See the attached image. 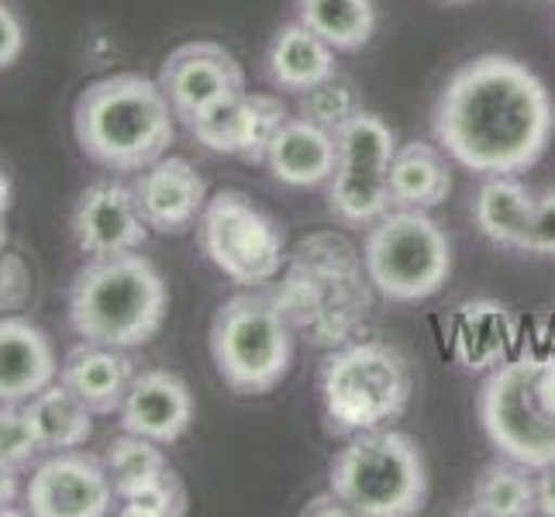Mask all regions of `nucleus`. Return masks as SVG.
<instances>
[{
  "label": "nucleus",
  "instance_id": "obj_36",
  "mask_svg": "<svg viewBox=\"0 0 555 517\" xmlns=\"http://www.w3.org/2000/svg\"><path fill=\"white\" fill-rule=\"evenodd\" d=\"M304 514H328V517H341V514H352L346 504H341V496L328 487V493H318L314 501H308Z\"/></svg>",
  "mask_w": 555,
  "mask_h": 517
},
{
  "label": "nucleus",
  "instance_id": "obj_25",
  "mask_svg": "<svg viewBox=\"0 0 555 517\" xmlns=\"http://www.w3.org/2000/svg\"><path fill=\"white\" fill-rule=\"evenodd\" d=\"M534 469L501 455L496 463L483 466L473 483V501L466 514L476 517H528L539 510V487Z\"/></svg>",
  "mask_w": 555,
  "mask_h": 517
},
{
  "label": "nucleus",
  "instance_id": "obj_19",
  "mask_svg": "<svg viewBox=\"0 0 555 517\" xmlns=\"http://www.w3.org/2000/svg\"><path fill=\"white\" fill-rule=\"evenodd\" d=\"M60 379L93 414H114L121 411L131 379H135V362L128 359V349L80 341L66 352Z\"/></svg>",
  "mask_w": 555,
  "mask_h": 517
},
{
  "label": "nucleus",
  "instance_id": "obj_23",
  "mask_svg": "<svg viewBox=\"0 0 555 517\" xmlns=\"http://www.w3.org/2000/svg\"><path fill=\"white\" fill-rule=\"evenodd\" d=\"M452 194V166L446 148L431 142H404L397 145L390 163V204L431 210Z\"/></svg>",
  "mask_w": 555,
  "mask_h": 517
},
{
  "label": "nucleus",
  "instance_id": "obj_6",
  "mask_svg": "<svg viewBox=\"0 0 555 517\" xmlns=\"http://www.w3.org/2000/svg\"><path fill=\"white\" fill-rule=\"evenodd\" d=\"M414 393L408 356L387 341H349L321 366V404L332 435L387 428L404 417Z\"/></svg>",
  "mask_w": 555,
  "mask_h": 517
},
{
  "label": "nucleus",
  "instance_id": "obj_31",
  "mask_svg": "<svg viewBox=\"0 0 555 517\" xmlns=\"http://www.w3.org/2000/svg\"><path fill=\"white\" fill-rule=\"evenodd\" d=\"M525 253L531 256H555V186H545L539 201H534V215H531V228L525 238Z\"/></svg>",
  "mask_w": 555,
  "mask_h": 517
},
{
  "label": "nucleus",
  "instance_id": "obj_9",
  "mask_svg": "<svg viewBox=\"0 0 555 517\" xmlns=\"http://www.w3.org/2000/svg\"><path fill=\"white\" fill-rule=\"evenodd\" d=\"M197 242L207 262L238 286L273 283L286 262L283 228L242 190H221L207 197L197 221Z\"/></svg>",
  "mask_w": 555,
  "mask_h": 517
},
{
  "label": "nucleus",
  "instance_id": "obj_5",
  "mask_svg": "<svg viewBox=\"0 0 555 517\" xmlns=\"http://www.w3.org/2000/svg\"><path fill=\"white\" fill-rule=\"evenodd\" d=\"M480 425L514 463L534 473L555 466V352L493 366L480 390Z\"/></svg>",
  "mask_w": 555,
  "mask_h": 517
},
{
  "label": "nucleus",
  "instance_id": "obj_8",
  "mask_svg": "<svg viewBox=\"0 0 555 517\" xmlns=\"http://www.w3.org/2000/svg\"><path fill=\"white\" fill-rule=\"evenodd\" d=\"M362 266L379 297L417 303L449 283L452 242L428 210L397 207L370 224L362 242Z\"/></svg>",
  "mask_w": 555,
  "mask_h": 517
},
{
  "label": "nucleus",
  "instance_id": "obj_3",
  "mask_svg": "<svg viewBox=\"0 0 555 517\" xmlns=\"http://www.w3.org/2000/svg\"><path fill=\"white\" fill-rule=\"evenodd\" d=\"M69 328L83 341L139 349L159 335L169 311V286L139 248L87 259L69 283Z\"/></svg>",
  "mask_w": 555,
  "mask_h": 517
},
{
  "label": "nucleus",
  "instance_id": "obj_24",
  "mask_svg": "<svg viewBox=\"0 0 555 517\" xmlns=\"http://www.w3.org/2000/svg\"><path fill=\"white\" fill-rule=\"evenodd\" d=\"M31 425L38 431V442L46 452L80 449L93 435V411L76 397L63 379L49 383L42 393H35L25 404Z\"/></svg>",
  "mask_w": 555,
  "mask_h": 517
},
{
  "label": "nucleus",
  "instance_id": "obj_28",
  "mask_svg": "<svg viewBox=\"0 0 555 517\" xmlns=\"http://www.w3.org/2000/svg\"><path fill=\"white\" fill-rule=\"evenodd\" d=\"M300 104H297V114L300 118H308L321 128H328L332 135L335 131L346 125L352 114L362 111V101H359V93L349 80H341V76H332V80H324L311 90H304L297 93Z\"/></svg>",
  "mask_w": 555,
  "mask_h": 517
},
{
  "label": "nucleus",
  "instance_id": "obj_29",
  "mask_svg": "<svg viewBox=\"0 0 555 517\" xmlns=\"http://www.w3.org/2000/svg\"><path fill=\"white\" fill-rule=\"evenodd\" d=\"M118 504V514L125 517H180L186 514V487L173 469H166L152 483L121 496Z\"/></svg>",
  "mask_w": 555,
  "mask_h": 517
},
{
  "label": "nucleus",
  "instance_id": "obj_26",
  "mask_svg": "<svg viewBox=\"0 0 555 517\" xmlns=\"http://www.w3.org/2000/svg\"><path fill=\"white\" fill-rule=\"evenodd\" d=\"M297 22L318 31L335 52H356L376 31L373 0H297Z\"/></svg>",
  "mask_w": 555,
  "mask_h": 517
},
{
  "label": "nucleus",
  "instance_id": "obj_14",
  "mask_svg": "<svg viewBox=\"0 0 555 517\" xmlns=\"http://www.w3.org/2000/svg\"><path fill=\"white\" fill-rule=\"evenodd\" d=\"M73 238L87 259L135 253L149 238V224L139 210L135 190L121 180L90 183L73 204Z\"/></svg>",
  "mask_w": 555,
  "mask_h": 517
},
{
  "label": "nucleus",
  "instance_id": "obj_17",
  "mask_svg": "<svg viewBox=\"0 0 555 517\" xmlns=\"http://www.w3.org/2000/svg\"><path fill=\"white\" fill-rule=\"evenodd\" d=\"M60 379L49 335L22 314L0 318V404H28Z\"/></svg>",
  "mask_w": 555,
  "mask_h": 517
},
{
  "label": "nucleus",
  "instance_id": "obj_34",
  "mask_svg": "<svg viewBox=\"0 0 555 517\" xmlns=\"http://www.w3.org/2000/svg\"><path fill=\"white\" fill-rule=\"evenodd\" d=\"M17 493H22V469H14L11 463L0 458V514L11 510V504L17 501Z\"/></svg>",
  "mask_w": 555,
  "mask_h": 517
},
{
  "label": "nucleus",
  "instance_id": "obj_4",
  "mask_svg": "<svg viewBox=\"0 0 555 517\" xmlns=\"http://www.w3.org/2000/svg\"><path fill=\"white\" fill-rule=\"evenodd\" d=\"M210 359L235 397L273 393L294 366V324L259 286L228 297L210 321Z\"/></svg>",
  "mask_w": 555,
  "mask_h": 517
},
{
  "label": "nucleus",
  "instance_id": "obj_12",
  "mask_svg": "<svg viewBox=\"0 0 555 517\" xmlns=\"http://www.w3.org/2000/svg\"><path fill=\"white\" fill-rule=\"evenodd\" d=\"M159 87L173 107L177 121L190 125L207 107L245 90V69L232 52L218 42H186L177 46L159 66Z\"/></svg>",
  "mask_w": 555,
  "mask_h": 517
},
{
  "label": "nucleus",
  "instance_id": "obj_18",
  "mask_svg": "<svg viewBox=\"0 0 555 517\" xmlns=\"http://www.w3.org/2000/svg\"><path fill=\"white\" fill-rule=\"evenodd\" d=\"M514 338H518V324H514V314L501 300L476 297L459 303L449 318L452 359L469 373H487L501 366Z\"/></svg>",
  "mask_w": 555,
  "mask_h": 517
},
{
  "label": "nucleus",
  "instance_id": "obj_32",
  "mask_svg": "<svg viewBox=\"0 0 555 517\" xmlns=\"http://www.w3.org/2000/svg\"><path fill=\"white\" fill-rule=\"evenodd\" d=\"M28 266L22 262V256L0 253V314L4 311H17L28 300Z\"/></svg>",
  "mask_w": 555,
  "mask_h": 517
},
{
  "label": "nucleus",
  "instance_id": "obj_16",
  "mask_svg": "<svg viewBox=\"0 0 555 517\" xmlns=\"http://www.w3.org/2000/svg\"><path fill=\"white\" fill-rule=\"evenodd\" d=\"M118 417L125 431L145 435L159 445H173L194 421V393L177 373L142 370L131 379Z\"/></svg>",
  "mask_w": 555,
  "mask_h": 517
},
{
  "label": "nucleus",
  "instance_id": "obj_10",
  "mask_svg": "<svg viewBox=\"0 0 555 517\" xmlns=\"http://www.w3.org/2000/svg\"><path fill=\"white\" fill-rule=\"evenodd\" d=\"M393 128L362 107L335 131V172L328 180L332 215L349 228H370L390 210Z\"/></svg>",
  "mask_w": 555,
  "mask_h": 517
},
{
  "label": "nucleus",
  "instance_id": "obj_30",
  "mask_svg": "<svg viewBox=\"0 0 555 517\" xmlns=\"http://www.w3.org/2000/svg\"><path fill=\"white\" fill-rule=\"evenodd\" d=\"M42 452L25 404H0V458L25 473Z\"/></svg>",
  "mask_w": 555,
  "mask_h": 517
},
{
  "label": "nucleus",
  "instance_id": "obj_13",
  "mask_svg": "<svg viewBox=\"0 0 555 517\" xmlns=\"http://www.w3.org/2000/svg\"><path fill=\"white\" fill-rule=\"evenodd\" d=\"M286 118H291V111L273 93L242 90L197 114L186 128L194 142L215 152V156L266 163V148H270L273 135Z\"/></svg>",
  "mask_w": 555,
  "mask_h": 517
},
{
  "label": "nucleus",
  "instance_id": "obj_37",
  "mask_svg": "<svg viewBox=\"0 0 555 517\" xmlns=\"http://www.w3.org/2000/svg\"><path fill=\"white\" fill-rule=\"evenodd\" d=\"M11 197H14L11 177H8V169L0 166V218H8V210H11Z\"/></svg>",
  "mask_w": 555,
  "mask_h": 517
},
{
  "label": "nucleus",
  "instance_id": "obj_2",
  "mask_svg": "<svg viewBox=\"0 0 555 517\" xmlns=\"http://www.w3.org/2000/svg\"><path fill=\"white\" fill-rule=\"evenodd\" d=\"M73 135L90 163L111 172H142L173 145L177 114L159 80L142 73H111L76 98Z\"/></svg>",
  "mask_w": 555,
  "mask_h": 517
},
{
  "label": "nucleus",
  "instance_id": "obj_33",
  "mask_svg": "<svg viewBox=\"0 0 555 517\" xmlns=\"http://www.w3.org/2000/svg\"><path fill=\"white\" fill-rule=\"evenodd\" d=\"M25 52V25L17 11L0 0V69H11Z\"/></svg>",
  "mask_w": 555,
  "mask_h": 517
},
{
  "label": "nucleus",
  "instance_id": "obj_27",
  "mask_svg": "<svg viewBox=\"0 0 555 517\" xmlns=\"http://www.w3.org/2000/svg\"><path fill=\"white\" fill-rule=\"evenodd\" d=\"M101 458L107 466V476H111L114 496H118V501L128 493H135L139 487L152 483L156 476H163L169 469L159 442H152V438L135 435V431H125L114 438Z\"/></svg>",
  "mask_w": 555,
  "mask_h": 517
},
{
  "label": "nucleus",
  "instance_id": "obj_20",
  "mask_svg": "<svg viewBox=\"0 0 555 517\" xmlns=\"http://www.w3.org/2000/svg\"><path fill=\"white\" fill-rule=\"evenodd\" d=\"M266 166L273 180L308 190L332 180L335 172V135L308 118H286L266 148Z\"/></svg>",
  "mask_w": 555,
  "mask_h": 517
},
{
  "label": "nucleus",
  "instance_id": "obj_38",
  "mask_svg": "<svg viewBox=\"0 0 555 517\" xmlns=\"http://www.w3.org/2000/svg\"><path fill=\"white\" fill-rule=\"evenodd\" d=\"M446 4H466V0H446Z\"/></svg>",
  "mask_w": 555,
  "mask_h": 517
},
{
  "label": "nucleus",
  "instance_id": "obj_35",
  "mask_svg": "<svg viewBox=\"0 0 555 517\" xmlns=\"http://www.w3.org/2000/svg\"><path fill=\"white\" fill-rule=\"evenodd\" d=\"M534 487H539V514L555 517V466L539 469V480H534Z\"/></svg>",
  "mask_w": 555,
  "mask_h": 517
},
{
  "label": "nucleus",
  "instance_id": "obj_7",
  "mask_svg": "<svg viewBox=\"0 0 555 517\" xmlns=\"http://www.w3.org/2000/svg\"><path fill=\"white\" fill-rule=\"evenodd\" d=\"M328 487L352 514L411 517L428 501V466L411 435L373 428L338 449L328 466Z\"/></svg>",
  "mask_w": 555,
  "mask_h": 517
},
{
  "label": "nucleus",
  "instance_id": "obj_22",
  "mask_svg": "<svg viewBox=\"0 0 555 517\" xmlns=\"http://www.w3.org/2000/svg\"><path fill=\"white\" fill-rule=\"evenodd\" d=\"M266 73H270L273 87L286 93H304L338 76L335 49L304 22L283 25L273 35L270 52H266Z\"/></svg>",
  "mask_w": 555,
  "mask_h": 517
},
{
  "label": "nucleus",
  "instance_id": "obj_21",
  "mask_svg": "<svg viewBox=\"0 0 555 517\" xmlns=\"http://www.w3.org/2000/svg\"><path fill=\"white\" fill-rule=\"evenodd\" d=\"M534 201H539V194L518 180V172H496V177H487L473 201L476 232H480L487 242H493L496 248L525 253Z\"/></svg>",
  "mask_w": 555,
  "mask_h": 517
},
{
  "label": "nucleus",
  "instance_id": "obj_11",
  "mask_svg": "<svg viewBox=\"0 0 555 517\" xmlns=\"http://www.w3.org/2000/svg\"><path fill=\"white\" fill-rule=\"evenodd\" d=\"M114 501L104 458L80 449L49 452L25 490V510L35 517H104Z\"/></svg>",
  "mask_w": 555,
  "mask_h": 517
},
{
  "label": "nucleus",
  "instance_id": "obj_15",
  "mask_svg": "<svg viewBox=\"0 0 555 517\" xmlns=\"http://www.w3.org/2000/svg\"><path fill=\"white\" fill-rule=\"evenodd\" d=\"M131 190H135L145 224L159 235L190 232L207 207V183L197 166L183 156H163L145 166Z\"/></svg>",
  "mask_w": 555,
  "mask_h": 517
},
{
  "label": "nucleus",
  "instance_id": "obj_1",
  "mask_svg": "<svg viewBox=\"0 0 555 517\" xmlns=\"http://www.w3.org/2000/svg\"><path fill=\"white\" fill-rule=\"evenodd\" d=\"M435 142L469 172H525L555 135V104L542 76L514 55L487 52L459 66L431 114Z\"/></svg>",
  "mask_w": 555,
  "mask_h": 517
}]
</instances>
